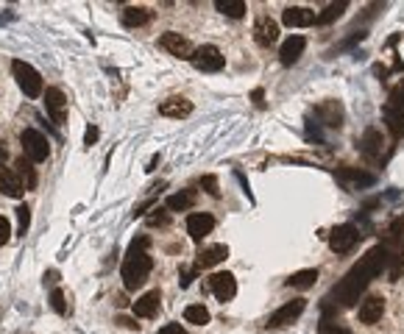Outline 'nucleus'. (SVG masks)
Returning <instances> with one entry per match:
<instances>
[{
  "mask_svg": "<svg viewBox=\"0 0 404 334\" xmlns=\"http://www.w3.org/2000/svg\"><path fill=\"white\" fill-rule=\"evenodd\" d=\"M387 265H390V248H387V245L371 248V251L340 279V284H337V287L332 290V295L326 298V301H329L326 306H351V304L360 298V292L371 284V279H376Z\"/></svg>",
  "mask_w": 404,
  "mask_h": 334,
  "instance_id": "obj_1",
  "label": "nucleus"
},
{
  "mask_svg": "<svg viewBox=\"0 0 404 334\" xmlns=\"http://www.w3.org/2000/svg\"><path fill=\"white\" fill-rule=\"evenodd\" d=\"M145 248H148V237H140V240L131 243V251H128V256L123 262V284H126V290L142 287L145 279H148V273H151V265L153 262L145 254Z\"/></svg>",
  "mask_w": 404,
  "mask_h": 334,
  "instance_id": "obj_2",
  "label": "nucleus"
},
{
  "mask_svg": "<svg viewBox=\"0 0 404 334\" xmlns=\"http://www.w3.org/2000/svg\"><path fill=\"white\" fill-rule=\"evenodd\" d=\"M385 123L393 137H404V81L390 89V98L385 103Z\"/></svg>",
  "mask_w": 404,
  "mask_h": 334,
  "instance_id": "obj_3",
  "label": "nucleus"
},
{
  "mask_svg": "<svg viewBox=\"0 0 404 334\" xmlns=\"http://www.w3.org/2000/svg\"><path fill=\"white\" fill-rule=\"evenodd\" d=\"M12 73H15L20 89H23L28 98H40V95L45 92V87H42V76H40L28 62H20V59L12 62Z\"/></svg>",
  "mask_w": 404,
  "mask_h": 334,
  "instance_id": "obj_4",
  "label": "nucleus"
},
{
  "mask_svg": "<svg viewBox=\"0 0 404 334\" xmlns=\"http://www.w3.org/2000/svg\"><path fill=\"white\" fill-rule=\"evenodd\" d=\"M192 67L195 70H201V73H218V70H224V56H221V51L215 48V45H201V48H195L192 51Z\"/></svg>",
  "mask_w": 404,
  "mask_h": 334,
  "instance_id": "obj_5",
  "label": "nucleus"
},
{
  "mask_svg": "<svg viewBox=\"0 0 404 334\" xmlns=\"http://www.w3.org/2000/svg\"><path fill=\"white\" fill-rule=\"evenodd\" d=\"M20 142H23V150H26V156H28L31 161H45L48 153H51L48 139H45L40 131H34V128H26V131L20 134Z\"/></svg>",
  "mask_w": 404,
  "mask_h": 334,
  "instance_id": "obj_6",
  "label": "nucleus"
},
{
  "mask_svg": "<svg viewBox=\"0 0 404 334\" xmlns=\"http://www.w3.org/2000/svg\"><path fill=\"white\" fill-rule=\"evenodd\" d=\"M360 240V231L351 226V223H343V226H335L332 234H329V245L335 254H348Z\"/></svg>",
  "mask_w": 404,
  "mask_h": 334,
  "instance_id": "obj_7",
  "label": "nucleus"
},
{
  "mask_svg": "<svg viewBox=\"0 0 404 334\" xmlns=\"http://www.w3.org/2000/svg\"><path fill=\"white\" fill-rule=\"evenodd\" d=\"M207 287H210V292L218 298V301H232L235 295H237V281H235V276L232 273H215V276H210L207 279Z\"/></svg>",
  "mask_w": 404,
  "mask_h": 334,
  "instance_id": "obj_8",
  "label": "nucleus"
},
{
  "mask_svg": "<svg viewBox=\"0 0 404 334\" xmlns=\"http://www.w3.org/2000/svg\"><path fill=\"white\" fill-rule=\"evenodd\" d=\"M307 309V301L304 298H296V301H287L285 306H279L271 317H268V328H282V326H287V323H293L301 312Z\"/></svg>",
  "mask_w": 404,
  "mask_h": 334,
  "instance_id": "obj_9",
  "label": "nucleus"
},
{
  "mask_svg": "<svg viewBox=\"0 0 404 334\" xmlns=\"http://www.w3.org/2000/svg\"><path fill=\"white\" fill-rule=\"evenodd\" d=\"M159 48L167 51L170 56H178V59H192V45L187 37L176 34V31H167L159 37Z\"/></svg>",
  "mask_w": 404,
  "mask_h": 334,
  "instance_id": "obj_10",
  "label": "nucleus"
},
{
  "mask_svg": "<svg viewBox=\"0 0 404 334\" xmlns=\"http://www.w3.org/2000/svg\"><path fill=\"white\" fill-rule=\"evenodd\" d=\"M45 109H48L51 120H53L56 125H62V123L67 120V98H65V92L56 89V87H51V89L45 92Z\"/></svg>",
  "mask_w": 404,
  "mask_h": 334,
  "instance_id": "obj_11",
  "label": "nucleus"
},
{
  "mask_svg": "<svg viewBox=\"0 0 404 334\" xmlns=\"http://www.w3.org/2000/svg\"><path fill=\"white\" fill-rule=\"evenodd\" d=\"M212 229H215V218L207 215V212H195V215L187 218V234L192 240H204Z\"/></svg>",
  "mask_w": 404,
  "mask_h": 334,
  "instance_id": "obj_12",
  "label": "nucleus"
},
{
  "mask_svg": "<svg viewBox=\"0 0 404 334\" xmlns=\"http://www.w3.org/2000/svg\"><path fill=\"white\" fill-rule=\"evenodd\" d=\"M254 39H257L260 48H271L279 39V26L271 17H260L257 26H254Z\"/></svg>",
  "mask_w": 404,
  "mask_h": 334,
  "instance_id": "obj_13",
  "label": "nucleus"
},
{
  "mask_svg": "<svg viewBox=\"0 0 404 334\" xmlns=\"http://www.w3.org/2000/svg\"><path fill=\"white\" fill-rule=\"evenodd\" d=\"M23 190H26V187H23L17 170H12V167H3V164H0V193H6L9 198H20Z\"/></svg>",
  "mask_w": 404,
  "mask_h": 334,
  "instance_id": "obj_14",
  "label": "nucleus"
},
{
  "mask_svg": "<svg viewBox=\"0 0 404 334\" xmlns=\"http://www.w3.org/2000/svg\"><path fill=\"white\" fill-rule=\"evenodd\" d=\"M282 20H285V26H290V28H307V26L315 23V12H310V9H304V6H287L285 15H282Z\"/></svg>",
  "mask_w": 404,
  "mask_h": 334,
  "instance_id": "obj_15",
  "label": "nucleus"
},
{
  "mask_svg": "<svg viewBox=\"0 0 404 334\" xmlns=\"http://www.w3.org/2000/svg\"><path fill=\"white\" fill-rule=\"evenodd\" d=\"M382 312H385V298H379V295H368L360 304V320L368 323V326H373L382 317Z\"/></svg>",
  "mask_w": 404,
  "mask_h": 334,
  "instance_id": "obj_16",
  "label": "nucleus"
},
{
  "mask_svg": "<svg viewBox=\"0 0 404 334\" xmlns=\"http://www.w3.org/2000/svg\"><path fill=\"white\" fill-rule=\"evenodd\" d=\"M159 301H162L159 290H151V292L140 295V298L134 301V315H137V317H153L156 309H159Z\"/></svg>",
  "mask_w": 404,
  "mask_h": 334,
  "instance_id": "obj_17",
  "label": "nucleus"
},
{
  "mask_svg": "<svg viewBox=\"0 0 404 334\" xmlns=\"http://www.w3.org/2000/svg\"><path fill=\"white\" fill-rule=\"evenodd\" d=\"M304 48H307V42H304V37H290L285 45H282V51H279V59H282V64H296L298 59H301V53H304Z\"/></svg>",
  "mask_w": 404,
  "mask_h": 334,
  "instance_id": "obj_18",
  "label": "nucleus"
},
{
  "mask_svg": "<svg viewBox=\"0 0 404 334\" xmlns=\"http://www.w3.org/2000/svg\"><path fill=\"white\" fill-rule=\"evenodd\" d=\"M192 112V103L187 100V98H167V100H162L159 103V114H165V117H187Z\"/></svg>",
  "mask_w": 404,
  "mask_h": 334,
  "instance_id": "obj_19",
  "label": "nucleus"
},
{
  "mask_svg": "<svg viewBox=\"0 0 404 334\" xmlns=\"http://www.w3.org/2000/svg\"><path fill=\"white\" fill-rule=\"evenodd\" d=\"M229 256V248L226 245H210V248H204L198 254V259H195V267L201 270V267H212V265H218V262H224Z\"/></svg>",
  "mask_w": 404,
  "mask_h": 334,
  "instance_id": "obj_20",
  "label": "nucleus"
},
{
  "mask_svg": "<svg viewBox=\"0 0 404 334\" xmlns=\"http://www.w3.org/2000/svg\"><path fill=\"white\" fill-rule=\"evenodd\" d=\"M360 150H362L368 159H376V156L382 153V134H379L376 128H368V131L362 134V139H360Z\"/></svg>",
  "mask_w": 404,
  "mask_h": 334,
  "instance_id": "obj_21",
  "label": "nucleus"
},
{
  "mask_svg": "<svg viewBox=\"0 0 404 334\" xmlns=\"http://www.w3.org/2000/svg\"><path fill=\"white\" fill-rule=\"evenodd\" d=\"M17 176L26 182V190H34V187H37V170H34V161H31L26 153L17 159Z\"/></svg>",
  "mask_w": 404,
  "mask_h": 334,
  "instance_id": "obj_22",
  "label": "nucleus"
},
{
  "mask_svg": "<svg viewBox=\"0 0 404 334\" xmlns=\"http://www.w3.org/2000/svg\"><path fill=\"white\" fill-rule=\"evenodd\" d=\"M151 9H145V6H128L126 12H123V23L126 26H145V23H151Z\"/></svg>",
  "mask_w": 404,
  "mask_h": 334,
  "instance_id": "obj_23",
  "label": "nucleus"
},
{
  "mask_svg": "<svg viewBox=\"0 0 404 334\" xmlns=\"http://www.w3.org/2000/svg\"><path fill=\"white\" fill-rule=\"evenodd\" d=\"M215 9L221 15H226V17H235V20H240L246 15V3H243V0H215Z\"/></svg>",
  "mask_w": 404,
  "mask_h": 334,
  "instance_id": "obj_24",
  "label": "nucleus"
},
{
  "mask_svg": "<svg viewBox=\"0 0 404 334\" xmlns=\"http://www.w3.org/2000/svg\"><path fill=\"white\" fill-rule=\"evenodd\" d=\"M184 320L187 323H195V326H204V323H210V312H207L204 304H190L184 309Z\"/></svg>",
  "mask_w": 404,
  "mask_h": 334,
  "instance_id": "obj_25",
  "label": "nucleus"
},
{
  "mask_svg": "<svg viewBox=\"0 0 404 334\" xmlns=\"http://www.w3.org/2000/svg\"><path fill=\"white\" fill-rule=\"evenodd\" d=\"M318 281V270H298V273H293L290 279H287V284L290 287H296V290H307V287H312Z\"/></svg>",
  "mask_w": 404,
  "mask_h": 334,
  "instance_id": "obj_26",
  "label": "nucleus"
},
{
  "mask_svg": "<svg viewBox=\"0 0 404 334\" xmlns=\"http://www.w3.org/2000/svg\"><path fill=\"white\" fill-rule=\"evenodd\" d=\"M192 201H195V193L184 190V193H176V195L167 198V209H170V212H184V209L192 206Z\"/></svg>",
  "mask_w": 404,
  "mask_h": 334,
  "instance_id": "obj_27",
  "label": "nucleus"
},
{
  "mask_svg": "<svg viewBox=\"0 0 404 334\" xmlns=\"http://www.w3.org/2000/svg\"><path fill=\"white\" fill-rule=\"evenodd\" d=\"M318 114H323L326 117V125H340V120H343V109L332 100V103H323L321 109H318Z\"/></svg>",
  "mask_w": 404,
  "mask_h": 334,
  "instance_id": "obj_28",
  "label": "nucleus"
},
{
  "mask_svg": "<svg viewBox=\"0 0 404 334\" xmlns=\"http://www.w3.org/2000/svg\"><path fill=\"white\" fill-rule=\"evenodd\" d=\"M343 12H346V3H332V6H326V9H323V15H318V17H315V23L326 26V23H332L335 17H340Z\"/></svg>",
  "mask_w": 404,
  "mask_h": 334,
  "instance_id": "obj_29",
  "label": "nucleus"
},
{
  "mask_svg": "<svg viewBox=\"0 0 404 334\" xmlns=\"http://www.w3.org/2000/svg\"><path fill=\"white\" fill-rule=\"evenodd\" d=\"M51 306H53L59 315L67 312V304H65V292H62V290H53V292H51Z\"/></svg>",
  "mask_w": 404,
  "mask_h": 334,
  "instance_id": "obj_30",
  "label": "nucleus"
},
{
  "mask_svg": "<svg viewBox=\"0 0 404 334\" xmlns=\"http://www.w3.org/2000/svg\"><path fill=\"white\" fill-rule=\"evenodd\" d=\"M17 220H20V234H26V231H28V223H31V212H28L26 204L17 206Z\"/></svg>",
  "mask_w": 404,
  "mask_h": 334,
  "instance_id": "obj_31",
  "label": "nucleus"
},
{
  "mask_svg": "<svg viewBox=\"0 0 404 334\" xmlns=\"http://www.w3.org/2000/svg\"><path fill=\"white\" fill-rule=\"evenodd\" d=\"M9 237H12V226H9V220L3 215H0V245H6Z\"/></svg>",
  "mask_w": 404,
  "mask_h": 334,
  "instance_id": "obj_32",
  "label": "nucleus"
},
{
  "mask_svg": "<svg viewBox=\"0 0 404 334\" xmlns=\"http://www.w3.org/2000/svg\"><path fill=\"white\" fill-rule=\"evenodd\" d=\"M195 270H198V267H187V265H184V267L178 270V276H181V279H178V281H181V287H190V281H192Z\"/></svg>",
  "mask_w": 404,
  "mask_h": 334,
  "instance_id": "obj_33",
  "label": "nucleus"
},
{
  "mask_svg": "<svg viewBox=\"0 0 404 334\" xmlns=\"http://www.w3.org/2000/svg\"><path fill=\"white\" fill-rule=\"evenodd\" d=\"M153 212H156V215H151L148 223H151V226H165V223H167V212H165V209H153Z\"/></svg>",
  "mask_w": 404,
  "mask_h": 334,
  "instance_id": "obj_34",
  "label": "nucleus"
},
{
  "mask_svg": "<svg viewBox=\"0 0 404 334\" xmlns=\"http://www.w3.org/2000/svg\"><path fill=\"white\" fill-rule=\"evenodd\" d=\"M201 184H204V187H207V193H210V195H215V198L221 195V190H218V182H215L212 176H207V179H201Z\"/></svg>",
  "mask_w": 404,
  "mask_h": 334,
  "instance_id": "obj_35",
  "label": "nucleus"
},
{
  "mask_svg": "<svg viewBox=\"0 0 404 334\" xmlns=\"http://www.w3.org/2000/svg\"><path fill=\"white\" fill-rule=\"evenodd\" d=\"M159 334H187V331H184L178 323H167V326L159 328Z\"/></svg>",
  "mask_w": 404,
  "mask_h": 334,
  "instance_id": "obj_36",
  "label": "nucleus"
},
{
  "mask_svg": "<svg viewBox=\"0 0 404 334\" xmlns=\"http://www.w3.org/2000/svg\"><path fill=\"white\" fill-rule=\"evenodd\" d=\"M98 139V128H87V145H92Z\"/></svg>",
  "mask_w": 404,
  "mask_h": 334,
  "instance_id": "obj_37",
  "label": "nucleus"
},
{
  "mask_svg": "<svg viewBox=\"0 0 404 334\" xmlns=\"http://www.w3.org/2000/svg\"><path fill=\"white\" fill-rule=\"evenodd\" d=\"M0 156H6V145L3 142H0Z\"/></svg>",
  "mask_w": 404,
  "mask_h": 334,
  "instance_id": "obj_38",
  "label": "nucleus"
}]
</instances>
